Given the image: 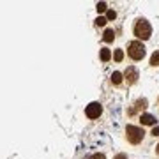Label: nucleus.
I'll list each match as a JSON object with an SVG mask.
<instances>
[{
  "label": "nucleus",
  "mask_w": 159,
  "mask_h": 159,
  "mask_svg": "<svg viewBox=\"0 0 159 159\" xmlns=\"http://www.w3.org/2000/svg\"><path fill=\"white\" fill-rule=\"evenodd\" d=\"M156 150H157V152H159V143H157V147H156Z\"/></svg>",
  "instance_id": "6ab92c4d"
},
{
  "label": "nucleus",
  "mask_w": 159,
  "mask_h": 159,
  "mask_svg": "<svg viewBox=\"0 0 159 159\" xmlns=\"http://www.w3.org/2000/svg\"><path fill=\"white\" fill-rule=\"evenodd\" d=\"M133 32H134V35H136L138 39L147 41L152 35V27H150V23L145 18H138L136 23H134V27H133Z\"/></svg>",
  "instance_id": "f257e3e1"
},
{
  "label": "nucleus",
  "mask_w": 159,
  "mask_h": 159,
  "mask_svg": "<svg viewBox=\"0 0 159 159\" xmlns=\"http://www.w3.org/2000/svg\"><path fill=\"white\" fill-rule=\"evenodd\" d=\"M115 159H127V156H125V154H117Z\"/></svg>",
  "instance_id": "a211bd4d"
},
{
  "label": "nucleus",
  "mask_w": 159,
  "mask_h": 159,
  "mask_svg": "<svg viewBox=\"0 0 159 159\" xmlns=\"http://www.w3.org/2000/svg\"><path fill=\"white\" fill-rule=\"evenodd\" d=\"M89 159H106V157H104V154H99V152H97V154H92Z\"/></svg>",
  "instance_id": "dca6fc26"
},
{
  "label": "nucleus",
  "mask_w": 159,
  "mask_h": 159,
  "mask_svg": "<svg viewBox=\"0 0 159 159\" xmlns=\"http://www.w3.org/2000/svg\"><path fill=\"white\" fill-rule=\"evenodd\" d=\"M140 120H142L143 125H154L156 124V117L150 115V113H143L142 117H140Z\"/></svg>",
  "instance_id": "423d86ee"
},
{
  "label": "nucleus",
  "mask_w": 159,
  "mask_h": 159,
  "mask_svg": "<svg viewBox=\"0 0 159 159\" xmlns=\"http://www.w3.org/2000/svg\"><path fill=\"white\" fill-rule=\"evenodd\" d=\"M127 55L133 60H142L145 57V46L142 44V41H131L127 44Z\"/></svg>",
  "instance_id": "7ed1b4c3"
},
{
  "label": "nucleus",
  "mask_w": 159,
  "mask_h": 159,
  "mask_svg": "<svg viewBox=\"0 0 159 159\" xmlns=\"http://www.w3.org/2000/svg\"><path fill=\"white\" fill-rule=\"evenodd\" d=\"M122 78H124V76H122V73L115 71V73L111 74V83H113V85H120V83H122Z\"/></svg>",
  "instance_id": "9d476101"
},
{
  "label": "nucleus",
  "mask_w": 159,
  "mask_h": 159,
  "mask_svg": "<svg viewBox=\"0 0 159 159\" xmlns=\"http://www.w3.org/2000/svg\"><path fill=\"white\" fill-rule=\"evenodd\" d=\"M113 58H115V62H122V58H124V51L122 50H115Z\"/></svg>",
  "instance_id": "f8f14e48"
},
{
  "label": "nucleus",
  "mask_w": 159,
  "mask_h": 159,
  "mask_svg": "<svg viewBox=\"0 0 159 159\" xmlns=\"http://www.w3.org/2000/svg\"><path fill=\"white\" fill-rule=\"evenodd\" d=\"M125 136H127V142L129 143L138 145V143L143 142L145 131H143V127H138V125H127L125 127Z\"/></svg>",
  "instance_id": "f03ea898"
},
{
  "label": "nucleus",
  "mask_w": 159,
  "mask_h": 159,
  "mask_svg": "<svg viewBox=\"0 0 159 159\" xmlns=\"http://www.w3.org/2000/svg\"><path fill=\"white\" fill-rule=\"evenodd\" d=\"M145 108H147V99H138L136 104H134V108L131 110L129 113L133 115V113H136L138 110H145Z\"/></svg>",
  "instance_id": "0eeeda50"
},
{
  "label": "nucleus",
  "mask_w": 159,
  "mask_h": 159,
  "mask_svg": "<svg viewBox=\"0 0 159 159\" xmlns=\"http://www.w3.org/2000/svg\"><path fill=\"white\" fill-rule=\"evenodd\" d=\"M150 66H159V51H154L152 53V57H150Z\"/></svg>",
  "instance_id": "9b49d317"
},
{
  "label": "nucleus",
  "mask_w": 159,
  "mask_h": 159,
  "mask_svg": "<svg viewBox=\"0 0 159 159\" xmlns=\"http://www.w3.org/2000/svg\"><path fill=\"white\" fill-rule=\"evenodd\" d=\"M113 39H115L113 29H106V30H104V34H102V41H104V43H111Z\"/></svg>",
  "instance_id": "6e6552de"
},
{
  "label": "nucleus",
  "mask_w": 159,
  "mask_h": 159,
  "mask_svg": "<svg viewBox=\"0 0 159 159\" xmlns=\"http://www.w3.org/2000/svg\"><path fill=\"white\" fill-rule=\"evenodd\" d=\"M96 25H97V27H104V25H106V18H104V16H99V18L96 20Z\"/></svg>",
  "instance_id": "2eb2a0df"
},
{
  "label": "nucleus",
  "mask_w": 159,
  "mask_h": 159,
  "mask_svg": "<svg viewBox=\"0 0 159 159\" xmlns=\"http://www.w3.org/2000/svg\"><path fill=\"white\" fill-rule=\"evenodd\" d=\"M152 134H154V136H159V125L152 129Z\"/></svg>",
  "instance_id": "f3484780"
},
{
  "label": "nucleus",
  "mask_w": 159,
  "mask_h": 159,
  "mask_svg": "<svg viewBox=\"0 0 159 159\" xmlns=\"http://www.w3.org/2000/svg\"><path fill=\"white\" fill-rule=\"evenodd\" d=\"M96 9H97V12H104V11H108V6H106L104 2H97Z\"/></svg>",
  "instance_id": "ddd939ff"
},
{
  "label": "nucleus",
  "mask_w": 159,
  "mask_h": 159,
  "mask_svg": "<svg viewBox=\"0 0 159 159\" xmlns=\"http://www.w3.org/2000/svg\"><path fill=\"white\" fill-rule=\"evenodd\" d=\"M101 113H102V106L99 104V102H90V104L85 108V115L89 117V119H97Z\"/></svg>",
  "instance_id": "39448f33"
},
{
  "label": "nucleus",
  "mask_w": 159,
  "mask_h": 159,
  "mask_svg": "<svg viewBox=\"0 0 159 159\" xmlns=\"http://www.w3.org/2000/svg\"><path fill=\"white\" fill-rule=\"evenodd\" d=\"M122 76L125 78V81H127L129 85H134V83L138 81V78H140V74H138V69L134 67V66H129V67L124 71V74H122Z\"/></svg>",
  "instance_id": "20e7f679"
},
{
  "label": "nucleus",
  "mask_w": 159,
  "mask_h": 159,
  "mask_svg": "<svg viewBox=\"0 0 159 159\" xmlns=\"http://www.w3.org/2000/svg\"><path fill=\"white\" fill-rule=\"evenodd\" d=\"M99 58H101L102 62H108L110 58H111V51H110L108 48H101V51H99Z\"/></svg>",
  "instance_id": "1a4fd4ad"
},
{
  "label": "nucleus",
  "mask_w": 159,
  "mask_h": 159,
  "mask_svg": "<svg viewBox=\"0 0 159 159\" xmlns=\"http://www.w3.org/2000/svg\"><path fill=\"white\" fill-rule=\"evenodd\" d=\"M115 18H117V12H115L113 9H108V11H106V21H108V20H115Z\"/></svg>",
  "instance_id": "4468645a"
}]
</instances>
